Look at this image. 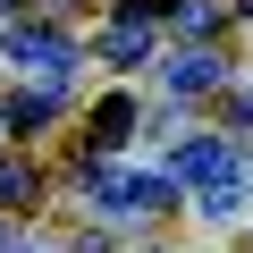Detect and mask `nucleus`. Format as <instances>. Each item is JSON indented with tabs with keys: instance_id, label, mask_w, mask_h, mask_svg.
Masks as SVG:
<instances>
[{
	"instance_id": "obj_1",
	"label": "nucleus",
	"mask_w": 253,
	"mask_h": 253,
	"mask_svg": "<svg viewBox=\"0 0 253 253\" xmlns=\"http://www.w3.org/2000/svg\"><path fill=\"white\" fill-rule=\"evenodd\" d=\"M169 17V0H118V17L101 26V59H118V68H144L152 59V26Z\"/></svg>"
},
{
	"instance_id": "obj_2",
	"label": "nucleus",
	"mask_w": 253,
	"mask_h": 253,
	"mask_svg": "<svg viewBox=\"0 0 253 253\" xmlns=\"http://www.w3.org/2000/svg\"><path fill=\"white\" fill-rule=\"evenodd\" d=\"M9 59H17V68H34L42 84H59V76L76 68V42H68V34H51V26H17V34H9Z\"/></svg>"
},
{
	"instance_id": "obj_3",
	"label": "nucleus",
	"mask_w": 253,
	"mask_h": 253,
	"mask_svg": "<svg viewBox=\"0 0 253 253\" xmlns=\"http://www.w3.org/2000/svg\"><path fill=\"white\" fill-rule=\"evenodd\" d=\"M93 203H101V211H152V203H169V177H135V169H93Z\"/></svg>"
},
{
	"instance_id": "obj_4",
	"label": "nucleus",
	"mask_w": 253,
	"mask_h": 253,
	"mask_svg": "<svg viewBox=\"0 0 253 253\" xmlns=\"http://www.w3.org/2000/svg\"><path fill=\"white\" fill-rule=\"evenodd\" d=\"M228 169V144L219 135H186L177 152H169V186H203V177H219Z\"/></svg>"
},
{
	"instance_id": "obj_5",
	"label": "nucleus",
	"mask_w": 253,
	"mask_h": 253,
	"mask_svg": "<svg viewBox=\"0 0 253 253\" xmlns=\"http://www.w3.org/2000/svg\"><path fill=\"white\" fill-rule=\"evenodd\" d=\"M126 126H135V101L110 93V101L93 110V135H84V144H93V152H118V144H126Z\"/></svg>"
},
{
	"instance_id": "obj_6",
	"label": "nucleus",
	"mask_w": 253,
	"mask_h": 253,
	"mask_svg": "<svg viewBox=\"0 0 253 253\" xmlns=\"http://www.w3.org/2000/svg\"><path fill=\"white\" fill-rule=\"evenodd\" d=\"M51 118H59V84H42V93L26 84V93L9 101V135H34V126H51Z\"/></svg>"
},
{
	"instance_id": "obj_7",
	"label": "nucleus",
	"mask_w": 253,
	"mask_h": 253,
	"mask_svg": "<svg viewBox=\"0 0 253 253\" xmlns=\"http://www.w3.org/2000/svg\"><path fill=\"white\" fill-rule=\"evenodd\" d=\"M245 194H253V177H245V169H219V177H211V194H203V211H211V219H236V203H245Z\"/></svg>"
},
{
	"instance_id": "obj_8",
	"label": "nucleus",
	"mask_w": 253,
	"mask_h": 253,
	"mask_svg": "<svg viewBox=\"0 0 253 253\" xmlns=\"http://www.w3.org/2000/svg\"><path fill=\"white\" fill-rule=\"evenodd\" d=\"M169 84H177V93H211V84H219V59H211V51H186V59L169 68Z\"/></svg>"
},
{
	"instance_id": "obj_9",
	"label": "nucleus",
	"mask_w": 253,
	"mask_h": 253,
	"mask_svg": "<svg viewBox=\"0 0 253 253\" xmlns=\"http://www.w3.org/2000/svg\"><path fill=\"white\" fill-rule=\"evenodd\" d=\"M26 194H34V169L26 161H0V211H17Z\"/></svg>"
},
{
	"instance_id": "obj_10",
	"label": "nucleus",
	"mask_w": 253,
	"mask_h": 253,
	"mask_svg": "<svg viewBox=\"0 0 253 253\" xmlns=\"http://www.w3.org/2000/svg\"><path fill=\"white\" fill-rule=\"evenodd\" d=\"M169 17H177L186 34H211V26H219V9H211V0H169Z\"/></svg>"
},
{
	"instance_id": "obj_11",
	"label": "nucleus",
	"mask_w": 253,
	"mask_h": 253,
	"mask_svg": "<svg viewBox=\"0 0 253 253\" xmlns=\"http://www.w3.org/2000/svg\"><path fill=\"white\" fill-rule=\"evenodd\" d=\"M9 253H42V245H9Z\"/></svg>"
}]
</instances>
